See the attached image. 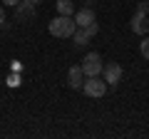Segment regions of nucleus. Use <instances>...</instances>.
Here are the masks:
<instances>
[{"mask_svg":"<svg viewBox=\"0 0 149 139\" xmlns=\"http://www.w3.org/2000/svg\"><path fill=\"white\" fill-rule=\"evenodd\" d=\"M139 52H142V57L149 62V38H144L142 42H139Z\"/></svg>","mask_w":149,"mask_h":139,"instance_id":"nucleus-11","label":"nucleus"},{"mask_svg":"<svg viewBox=\"0 0 149 139\" xmlns=\"http://www.w3.org/2000/svg\"><path fill=\"white\" fill-rule=\"evenodd\" d=\"M0 25H5V8L0 5Z\"/></svg>","mask_w":149,"mask_h":139,"instance_id":"nucleus-14","label":"nucleus"},{"mask_svg":"<svg viewBox=\"0 0 149 139\" xmlns=\"http://www.w3.org/2000/svg\"><path fill=\"white\" fill-rule=\"evenodd\" d=\"M122 65H117V62H109V65H104L102 67V77H104V82L107 85H112V87H117L119 82H122Z\"/></svg>","mask_w":149,"mask_h":139,"instance_id":"nucleus-4","label":"nucleus"},{"mask_svg":"<svg viewBox=\"0 0 149 139\" xmlns=\"http://www.w3.org/2000/svg\"><path fill=\"white\" fill-rule=\"evenodd\" d=\"M85 30H87V35H90V38H95L97 32H100V25H97V20H95V22H90V25H87Z\"/></svg>","mask_w":149,"mask_h":139,"instance_id":"nucleus-12","label":"nucleus"},{"mask_svg":"<svg viewBox=\"0 0 149 139\" xmlns=\"http://www.w3.org/2000/svg\"><path fill=\"white\" fill-rule=\"evenodd\" d=\"M47 30H50V35H55V38H72L74 30H77V22H74L72 15H57V17L50 20Z\"/></svg>","mask_w":149,"mask_h":139,"instance_id":"nucleus-1","label":"nucleus"},{"mask_svg":"<svg viewBox=\"0 0 149 139\" xmlns=\"http://www.w3.org/2000/svg\"><path fill=\"white\" fill-rule=\"evenodd\" d=\"M137 13H144V15H149V3H147V0H139Z\"/></svg>","mask_w":149,"mask_h":139,"instance_id":"nucleus-13","label":"nucleus"},{"mask_svg":"<svg viewBox=\"0 0 149 139\" xmlns=\"http://www.w3.org/2000/svg\"><path fill=\"white\" fill-rule=\"evenodd\" d=\"M74 22H77V27H87L90 22H95V13L90 8H82V10L74 13Z\"/></svg>","mask_w":149,"mask_h":139,"instance_id":"nucleus-8","label":"nucleus"},{"mask_svg":"<svg viewBox=\"0 0 149 139\" xmlns=\"http://www.w3.org/2000/svg\"><path fill=\"white\" fill-rule=\"evenodd\" d=\"M107 82L104 77H85V85H82V92H85L87 97H104L107 95Z\"/></svg>","mask_w":149,"mask_h":139,"instance_id":"nucleus-2","label":"nucleus"},{"mask_svg":"<svg viewBox=\"0 0 149 139\" xmlns=\"http://www.w3.org/2000/svg\"><path fill=\"white\" fill-rule=\"evenodd\" d=\"M3 3H5V5H10V8H15L17 3H20V0H3Z\"/></svg>","mask_w":149,"mask_h":139,"instance_id":"nucleus-15","label":"nucleus"},{"mask_svg":"<svg viewBox=\"0 0 149 139\" xmlns=\"http://www.w3.org/2000/svg\"><path fill=\"white\" fill-rule=\"evenodd\" d=\"M132 30L137 32V35H147V32H149V20H147L144 13H134V17H132Z\"/></svg>","mask_w":149,"mask_h":139,"instance_id":"nucleus-6","label":"nucleus"},{"mask_svg":"<svg viewBox=\"0 0 149 139\" xmlns=\"http://www.w3.org/2000/svg\"><path fill=\"white\" fill-rule=\"evenodd\" d=\"M72 40H74V47H85V45L90 42V35H87L85 27H77V30H74V35H72Z\"/></svg>","mask_w":149,"mask_h":139,"instance_id":"nucleus-9","label":"nucleus"},{"mask_svg":"<svg viewBox=\"0 0 149 139\" xmlns=\"http://www.w3.org/2000/svg\"><path fill=\"white\" fill-rule=\"evenodd\" d=\"M67 80H70V87L82 90V85H85V72H82V67H70Z\"/></svg>","mask_w":149,"mask_h":139,"instance_id":"nucleus-7","label":"nucleus"},{"mask_svg":"<svg viewBox=\"0 0 149 139\" xmlns=\"http://www.w3.org/2000/svg\"><path fill=\"white\" fill-rule=\"evenodd\" d=\"M35 8H37V5L20 0V3L15 5V17H17V22H27V20H32V17H35Z\"/></svg>","mask_w":149,"mask_h":139,"instance_id":"nucleus-5","label":"nucleus"},{"mask_svg":"<svg viewBox=\"0 0 149 139\" xmlns=\"http://www.w3.org/2000/svg\"><path fill=\"white\" fill-rule=\"evenodd\" d=\"M82 72H85V77H100L102 75V57L97 52H90V55H85V60H82Z\"/></svg>","mask_w":149,"mask_h":139,"instance_id":"nucleus-3","label":"nucleus"},{"mask_svg":"<svg viewBox=\"0 0 149 139\" xmlns=\"http://www.w3.org/2000/svg\"><path fill=\"white\" fill-rule=\"evenodd\" d=\"M90 3H95V0H90Z\"/></svg>","mask_w":149,"mask_h":139,"instance_id":"nucleus-17","label":"nucleus"},{"mask_svg":"<svg viewBox=\"0 0 149 139\" xmlns=\"http://www.w3.org/2000/svg\"><path fill=\"white\" fill-rule=\"evenodd\" d=\"M57 13L60 15H72L74 13V3L72 0H57Z\"/></svg>","mask_w":149,"mask_h":139,"instance_id":"nucleus-10","label":"nucleus"},{"mask_svg":"<svg viewBox=\"0 0 149 139\" xmlns=\"http://www.w3.org/2000/svg\"><path fill=\"white\" fill-rule=\"evenodd\" d=\"M25 3H32V5H40V3H42V0H25Z\"/></svg>","mask_w":149,"mask_h":139,"instance_id":"nucleus-16","label":"nucleus"}]
</instances>
